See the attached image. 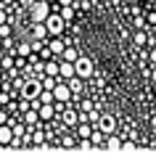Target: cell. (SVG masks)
I'll list each match as a JSON object with an SVG mask.
<instances>
[{
	"label": "cell",
	"mask_w": 156,
	"mask_h": 156,
	"mask_svg": "<svg viewBox=\"0 0 156 156\" xmlns=\"http://www.w3.org/2000/svg\"><path fill=\"white\" fill-rule=\"evenodd\" d=\"M151 80H154V82H156V66H154V69H151Z\"/></svg>",
	"instance_id": "34"
},
{
	"label": "cell",
	"mask_w": 156,
	"mask_h": 156,
	"mask_svg": "<svg viewBox=\"0 0 156 156\" xmlns=\"http://www.w3.org/2000/svg\"><path fill=\"white\" fill-rule=\"evenodd\" d=\"M124 3H135V0H124Z\"/></svg>",
	"instance_id": "37"
},
{
	"label": "cell",
	"mask_w": 156,
	"mask_h": 156,
	"mask_svg": "<svg viewBox=\"0 0 156 156\" xmlns=\"http://www.w3.org/2000/svg\"><path fill=\"white\" fill-rule=\"evenodd\" d=\"M0 24H8V13L5 11H0Z\"/></svg>",
	"instance_id": "32"
},
{
	"label": "cell",
	"mask_w": 156,
	"mask_h": 156,
	"mask_svg": "<svg viewBox=\"0 0 156 156\" xmlns=\"http://www.w3.org/2000/svg\"><path fill=\"white\" fill-rule=\"evenodd\" d=\"M66 85H69V90H72V95H80V93H82V77H77V74H72V77H66Z\"/></svg>",
	"instance_id": "9"
},
{
	"label": "cell",
	"mask_w": 156,
	"mask_h": 156,
	"mask_svg": "<svg viewBox=\"0 0 156 156\" xmlns=\"http://www.w3.org/2000/svg\"><path fill=\"white\" fill-rule=\"evenodd\" d=\"M132 42H135V48H143L148 42V32L146 29H135V34H132Z\"/></svg>",
	"instance_id": "16"
},
{
	"label": "cell",
	"mask_w": 156,
	"mask_h": 156,
	"mask_svg": "<svg viewBox=\"0 0 156 156\" xmlns=\"http://www.w3.org/2000/svg\"><path fill=\"white\" fill-rule=\"evenodd\" d=\"M45 37H48L45 24H32V34H29V40H45Z\"/></svg>",
	"instance_id": "14"
},
{
	"label": "cell",
	"mask_w": 156,
	"mask_h": 156,
	"mask_svg": "<svg viewBox=\"0 0 156 156\" xmlns=\"http://www.w3.org/2000/svg\"><path fill=\"white\" fill-rule=\"evenodd\" d=\"M37 101H40V103H53V101H56L53 98V90H42L40 95H37Z\"/></svg>",
	"instance_id": "23"
},
{
	"label": "cell",
	"mask_w": 156,
	"mask_h": 156,
	"mask_svg": "<svg viewBox=\"0 0 156 156\" xmlns=\"http://www.w3.org/2000/svg\"><path fill=\"white\" fill-rule=\"evenodd\" d=\"M148 61H151V66H156V45H154V50L148 53Z\"/></svg>",
	"instance_id": "30"
},
{
	"label": "cell",
	"mask_w": 156,
	"mask_h": 156,
	"mask_svg": "<svg viewBox=\"0 0 156 156\" xmlns=\"http://www.w3.org/2000/svg\"><path fill=\"white\" fill-rule=\"evenodd\" d=\"M48 50H50V56H61L64 53V48H66V42L61 40V37H48Z\"/></svg>",
	"instance_id": "7"
},
{
	"label": "cell",
	"mask_w": 156,
	"mask_h": 156,
	"mask_svg": "<svg viewBox=\"0 0 156 156\" xmlns=\"http://www.w3.org/2000/svg\"><path fill=\"white\" fill-rule=\"evenodd\" d=\"M74 74L82 77V80L93 77V61L87 56H77V61H74Z\"/></svg>",
	"instance_id": "4"
},
{
	"label": "cell",
	"mask_w": 156,
	"mask_h": 156,
	"mask_svg": "<svg viewBox=\"0 0 156 156\" xmlns=\"http://www.w3.org/2000/svg\"><path fill=\"white\" fill-rule=\"evenodd\" d=\"M29 53H32V45H29V42H19L16 56H29Z\"/></svg>",
	"instance_id": "24"
},
{
	"label": "cell",
	"mask_w": 156,
	"mask_h": 156,
	"mask_svg": "<svg viewBox=\"0 0 156 156\" xmlns=\"http://www.w3.org/2000/svg\"><path fill=\"white\" fill-rule=\"evenodd\" d=\"M8 101H11V95H8V93H3V90H0V106H8Z\"/></svg>",
	"instance_id": "27"
},
{
	"label": "cell",
	"mask_w": 156,
	"mask_h": 156,
	"mask_svg": "<svg viewBox=\"0 0 156 156\" xmlns=\"http://www.w3.org/2000/svg\"><path fill=\"white\" fill-rule=\"evenodd\" d=\"M148 3H156V0H148Z\"/></svg>",
	"instance_id": "38"
},
{
	"label": "cell",
	"mask_w": 156,
	"mask_h": 156,
	"mask_svg": "<svg viewBox=\"0 0 156 156\" xmlns=\"http://www.w3.org/2000/svg\"><path fill=\"white\" fill-rule=\"evenodd\" d=\"M19 93H21V98H24V101H34V98L42 93V80H37V77H29L27 82H21Z\"/></svg>",
	"instance_id": "3"
},
{
	"label": "cell",
	"mask_w": 156,
	"mask_h": 156,
	"mask_svg": "<svg viewBox=\"0 0 156 156\" xmlns=\"http://www.w3.org/2000/svg\"><path fill=\"white\" fill-rule=\"evenodd\" d=\"M3 56H5V50H3V48H0V61H3Z\"/></svg>",
	"instance_id": "36"
},
{
	"label": "cell",
	"mask_w": 156,
	"mask_h": 156,
	"mask_svg": "<svg viewBox=\"0 0 156 156\" xmlns=\"http://www.w3.org/2000/svg\"><path fill=\"white\" fill-rule=\"evenodd\" d=\"M13 138V127L11 124H0V146H8Z\"/></svg>",
	"instance_id": "11"
},
{
	"label": "cell",
	"mask_w": 156,
	"mask_h": 156,
	"mask_svg": "<svg viewBox=\"0 0 156 156\" xmlns=\"http://www.w3.org/2000/svg\"><path fill=\"white\" fill-rule=\"evenodd\" d=\"M90 132H93L90 122H82V119L77 122V135H80V138H90Z\"/></svg>",
	"instance_id": "18"
},
{
	"label": "cell",
	"mask_w": 156,
	"mask_h": 156,
	"mask_svg": "<svg viewBox=\"0 0 156 156\" xmlns=\"http://www.w3.org/2000/svg\"><path fill=\"white\" fill-rule=\"evenodd\" d=\"M11 127H13V135H19V138H24V124H11Z\"/></svg>",
	"instance_id": "26"
},
{
	"label": "cell",
	"mask_w": 156,
	"mask_h": 156,
	"mask_svg": "<svg viewBox=\"0 0 156 156\" xmlns=\"http://www.w3.org/2000/svg\"><path fill=\"white\" fill-rule=\"evenodd\" d=\"M45 74H48V77H58V61L48 58V61H45Z\"/></svg>",
	"instance_id": "19"
},
{
	"label": "cell",
	"mask_w": 156,
	"mask_h": 156,
	"mask_svg": "<svg viewBox=\"0 0 156 156\" xmlns=\"http://www.w3.org/2000/svg\"><path fill=\"white\" fill-rule=\"evenodd\" d=\"M48 3H56V0H48Z\"/></svg>",
	"instance_id": "39"
},
{
	"label": "cell",
	"mask_w": 156,
	"mask_h": 156,
	"mask_svg": "<svg viewBox=\"0 0 156 156\" xmlns=\"http://www.w3.org/2000/svg\"><path fill=\"white\" fill-rule=\"evenodd\" d=\"M154 45H156V40H154Z\"/></svg>",
	"instance_id": "40"
},
{
	"label": "cell",
	"mask_w": 156,
	"mask_h": 156,
	"mask_svg": "<svg viewBox=\"0 0 156 156\" xmlns=\"http://www.w3.org/2000/svg\"><path fill=\"white\" fill-rule=\"evenodd\" d=\"M143 27H146V19H143V16H135V29H143Z\"/></svg>",
	"instance_id": "28"
},
{
	"label": "cell",
	"mask_w": 156,
	"mask_h": 156,
	"mask_svg": "<svg viewBox=\"0 0 156 156\" xmlns=\"http://www.w3.org/2000/svg\"><path fill=\"white\" fill-rule=\"evenodd\" d=\"M58 3H61V5H69V3H74V0H58Z\"/></svg>",
	"instance_id": "35"
},
{
	"label": "cell",
	"mask_w": 156,
	"mask_h": 156,
	"mask_svg": "<svg viewBox=\"0 0 156 156\" xmlns=\"http://www.w3.org/2000/svg\"><path fill=\"white\" fill-rule=\"evenodd\" d=\"M56 87V77H48L45 74V80H42V90H53Z\"/></svg>",
	"instance_id": "25"
},
{
	"label": "cell",
	"mask_w": 156,
	"mask_h": 156,
	"mask_svg": "<svg viewBox=\"0 0 156 156\" xmlns=\"http://www.w3.org/2000/svg\"><path fill=\"white\" fill-rule=\"evenodd\" d=\"M42 24H45V29H48V34H50V37H61V34H64L66 21L61 19V13H58V11H53V8H50L48 19H45Z\"/></svg>",
	"instance_id": "1"
},
{
	"label": "cell",
	"mask_w": 156,
	"mask_h": 156,
	"mask_svg": "<svg viewBox=\"0 0 156 156\" xmlns=\"http://www.w3.org/2000/svg\"><path fill=\"white\" fill-rule=\"evenodd\" d=\"M0 124H11V119H8V114H5V111H0Z\"/></svg>",
	"instance_id": "31"
},
{
	"label": "cell",
	"mask_w": 156,
	"mask_h": 156,
	"mask_svg": "<svg viewBox=\"0 0 156 156\" xmlns=\"http://www.w3.org/2000/svg\"><path fill=\"white\" fill-rule=\"evenodd\" d=\"M58 146H64V148H77V138L74 135H66V138H61V143Z\"/></svg>",
	"instance_id": "22"
},
{
	"label": "cell",
	"mask_w": 156,
	"mask_h": 156,
	"mask_svg": "<svg viewBox=\"0 0 156 156\" xmlns=\"http://www.w3.org/2000/svg\"><path fill=\"white\" fill-rule=\"evenodd\" d=\"M148 21H151V24H156V11L151 13V16H148Z\"/></svg>",
	"instance_id": "33"
},
{
	"label": "cell",
	"mask_w": 156,
	"mask_h": 156,
	"mask_svg": "<svg viewBox=\"0 0 156 156\" xmlns=\"http://www.w3.org/2000/svg\"><path fill=\"white\" fill-rule=\"evenodd\" d=\"M0 69H5V72H11V69H13V53L3 56V61H0Z\"/></svg>",
	"instance_id": "21"
},
{
	"label": "cell",
	"mask_w": 156,
	"mask_h": 156,
	"mask_svg": "<svg viewBox=\"0 0 156 156\" xmlns=\"http://www.w3.org/2000/svg\"><path fill=\"white\" fill-rule=\"evenodd\" d=\"M53 98H56L58 103H69V101H72L69 85H66V82H56V87H53Z\"/></svg>",
	"instance_id": "6"
},
{
	"label": "cell",
	"mask_w": 156,
	"mask_h": 156,
	"mask_svg": "<svg viewBox=\"0 0 156 156\" xmlns=\"http://www.w3.org/2000/svg\"><path fill=\"white\" fill-rule=\"evenodd\" d=\"M90 143H93V148H103L106 146V135H103V132H90Z\"/></svg>",
	"instance_id": "17"
},
{
	"label": "cell",
	"mask_w": 156,
	"mask_h": 156,
	"mask_svg": "<svg viewBox=\"0 0 156 156\" xmlns=\"http://www.w3.org/2000/svg\"><path fill=\"white\" fill-rule=\"evenodd\" d=\"M98 130L103 132V135L116 132V119H114L111 114H101V116H98Z\"/></svg>",
	"instance_id": "5"
},
{
	"label": "cell",
	"mask_w": 156,
	"mask_h": 156,
	"mask_svg": "<svg viewBox=\"0 0 156 156\" xmlns=\"http://www.w3.org/2000/svg\"><path fill=\"white\" fill-rule=\"evenodd\" d=\"M72 74H74V64L61 58V61H58V77H72Z\"/></svg>",
	"instance_id": "13"
},
{
	"label": "cell",
	"mask_w": 156,
	"mask_h": 156,
	"mask_svg": "<svg viewBox=\"0 0 156 156\" xmlns=\"http://www.w3.org/2000/svg\"><path fill=\"white\" fill-rule=\"evenodd\" d=\"M122 148H124V151H132V148H135V143H132V140H122Z\"/></svg>",
	"instance_id": "29"
},
{
	"label": "cell",
	"mask_w": 156,
	"mask_h": 156,
	"mask_svg": "<svg viewBox=\"0 0 156 156\" xmlns=\"http://www.w3.org/2000/svg\"><path fill=\"white\" fill-rule=\"evenodd\" d=\"M50 13V3L48 0H34L32 5H29V21L32 24H42Z\"/></svg>",
	"instance_id": "2"
},
{
	"label": "cell",
	"mask_w": 156,
	"mask_h": 156,
	"mask_svg": "<svg viewBox=\"0 0 156 156\" xmlns=\"http://www.w3.org/2000/svg\"><path fill=\"white\" fill-rule=\"evenodd\" d=\"M69 103H72V101H69ZM64 122H66V127H77V122H80V114H77V111L69 106V108H66V114H64Z\"/></svg>",
	"instance_id": "12"
},
{
	"label": "cell",
	"mask_w": 156,
	"mask_h": 156,
	"mask_svg": "<svg viewBox=\"0 0 156 156\" xmlns=\"http://www.w3.org/2000/svg\"><path fill=\"white\" fill-rule=\"evenodd\" d=\"M37 114H40V119L48 122V119L56 116V108H53V103H40V106H37Z\"/></svg>",
	"instance_id": "10"
},
{
	"label": "cell",
	"mask_w": 156,
	"mask_h": 156,
	"mask_svg": "<svg viewBox=\"0 0 156 156\" xmlns=\"http://www.w3.org/2000/svg\"><path fill=\"white\" fill-rule=\"evenodd\" d=\"M77 8H80L77 3H69V5H61V8H58V13H61V19L69 24V21H74V16H77Z\"/></svg>",
	"instance_id": "8"
},
{
	"label": "cell",
	"mask_w": 156,
	"mask_h": 156,
	"mask_svg": "<svg viewBox=\"0 0 156 156\" xmlns=\"http://www.w3.org/2000/svg\"><path fill=\"white\" fill-rule=\"evenodd\" d=\"M77 56H80V53H77V50H74L72 45H66V48H64V53H61V58H64V61H72V64L77 61Z\"/></svg>",
	"instance_id": "20"
},
{
	"label": "cell",
	"mask_w": 156,
	"mask_h": 156,
	"mask_svg": "<svg viewBox=\"0 0 156 156\" xmlns=\"http://www.w3.org/2000/svg\"><path fill=\"white\" fill-rule=\"evenodd\" d=\"M103 148H108V151H119V148H122V138L114 135V132L106 135V146H103Z\"/></svg>",
	"instance_id": "15"
}]
</instances>
